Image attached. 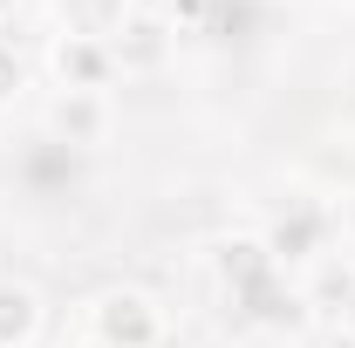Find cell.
<instances>
[{
    "label": "cell",
    "mask_w": 355,
    "mask_h": 348,
    "mask_svg": "<svg viewBox=\"0 0 355 348\" xmlns=\"http://www.w3.org/2000/svg\"><path fill=\"white\" fill-rule=\"evenodd\" d=\"M89 342L103 348H157L164 342V307L144 287H110L89 301Z\"/></svg>",
    "instance_id": "obj_1"
},
{
    "label": "cell",
    "mask_w": 355,
    "mask_h": 348,
    "mask_svg": "<svg viewBox=\"0 0 355 348\" xmlns=\"http://www.w3.org/2000/svg\"><path fill=\"white\" fill-rule=\"evenodd\" d=\"M205 14H212V0H171V7H164V21H171L178 35H198Z\"/></svg>",
    "instance_id": "obj_11"
},
{
    "label": "cell",
    "mask_w": 355,
    "mask_h": 348,
    "mask_svg": "<svg viewBox=\"0 0 355 348\" xmlns=\"http://www.w3.org/2000/svg\"><path fill=\"white\" fill-rule=\"evenodd\" d=\"M21 96H28V55L14 42H0V110H14Z\"/></svg>",
    "instance_id": "obj_10"
},
{
    "label": "cell",
    "mask_w": 355,
    "mask_h": 348,
    "mask_svg": "<svg viewBox=\"0 0 355 348\" xmlns=\"http://www.w3.org/2000/svg\"><path fill=\"white\" fill-rule=\"evenodd\" d=\"M130 14H137V0H62V35L110 42V35H116Z\"/></svg>",
    "instance_id": "obj_9"
},
{
    "label": "cell",
    "mask_w": 355,
    "mask_h": 348,
    "mask_svg": "<svg viewBox=\"0 0 355 348\" xmlns=\"http://www.w3.org/2000/svg\"><path fill=\"white\" fill-rule=\"evenodd\" d=\"M335 232H342V239H349V246H355V198H349V205H342V212H335Z\"/></svg>",
    "instance_id": "obj_13"
},
{
    "label": "cell",
    "mask_w": 355,
    "mask_h": 348,
    "mask_svg": "<svg viewBox=\"0 0 355 348\" xmlns=\"http://www.w3.org/2000/svg\"><path fill=\"white\" fill-rule=\"evenodd\" d=\"M42 335V294L28 280H0V348H35Z\"/></svg>",
    "instance_id": "obj_8"
},
{
    "label": "cell",
    "mask_w": 355,
    "mask_h": 348,
    "mask_svg": "<svg viewBox=\"0 0 355 348\" xmlns=\"http://www.w3.org/2000/svg\"><path fill=\"white\" fill-rule=\"evenodd\" d=\"M42 123H48V137L62 150H96V143H110V130H116V103L96 96V89H55Z\"/></svg>",
    "instance_id": "obj_3"
},
{
    "label": "cell",
    "mask_w": 355,
    "mask_h": 348,
    "mask_svg": "<svg viewBox=\"0 0 355 348\" xmlns=\"http://www.w3.org/2000/svg\"><path fill=\"white\" fill-rule=\"evenodd\" d=\"M301 301L321 307V314H355V253H321L308 266V287H301Z\"/></svg>",
    "instance_id": "obj_7"
},
{
    "label": "cell",
    "mask_w": 355,
    "mask_h": 348,
    "mask_svg": "<svg viewBox=\"0 0 355 348\" xmlns=\"http://www.w3.org/2000/svg\"><path fill=\"white\" fill-rule=\"evenodd\" d=\"M273 266H314L328 246H335V212H321V205H294V218H280L273 232H260Z\"/></svg>",
    "instance_id": "obj_6"
},
{
    "label": "cell",
    "mask_w": 355,
    "mask_h": 348,
    "mask_svg": "<svg viewBox=\"0 0 355 348\" xmlns=\"http://www.w3.org/2000/svg\"><path fill=\"white\" fill-rule=\"evenodd\" d=\"M48 76H55V89H96V96H110V82H116L110 42H89V35H55V42H48Z\"/></svg>",
    "instance_id": "obj_5"
},
{
    "label": "cell",
    "mask_w": 355,
    "mask_h": 348,
    "mask_svg": "<svg viewBox=\"0 0 355 348\" xmlns=\"http://www.w3.org/2000/svg\"><path fill=\"white\" fill-rule=\"evenodd\" d=\"M212 266H219V280L239 301H280V266L266 253V239H253V232L219 239V246H212Z\"/></svg>",
    "instance_id": "obj_4"
},
{
    "label": "cell",
    "mask_w": 355,
    "mask_h": 348,
    "mask_svg": "<svg viewBox=\"0 0 355 348\" xmlns=\"http://www.w3.org/2000/svg\"><path fill=\"white\" fill-rule=\"evenodd\" d=\"M314 348H355V328L335 321V328H321V335H314Z\"/></svg>",
    "instance_id": "obj_12"
},
{
    "label": "cell",
    "mask_w": 355,
    "mask_h": 348,
    "mask_svg": "<svg viewBox=\"0 0 355 348\" xmlns=\"http://www.w3.org/2000/svg\"><path fill=\"white\" fill-rule=\"evenodd\" d=\"M62 348H103V342H89V335H83V342H62Z\"/></svg>",
    "instance_id": "obj_14"
},
{
    "label": "cell",
    "mask_w": 355,
    "mask_h": 348,
    "mask_svg": "<svg viewBox=\"0 0 355 348\" xmlns=\"http://www.w3.org/2000/svg\"><path fill=\"white\" fill-rule=\"evenodd\" d=\"M178 42H184V35H178L164 14L137 7L130 21L110 35V62H116V76H123V82H150V76H164V69L178 62Z\"/></svg>",
    "instance_id": "obj_2"
}]
</instances>
